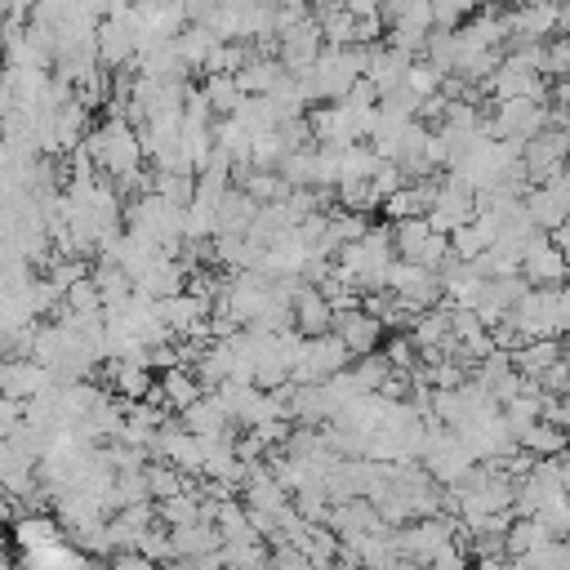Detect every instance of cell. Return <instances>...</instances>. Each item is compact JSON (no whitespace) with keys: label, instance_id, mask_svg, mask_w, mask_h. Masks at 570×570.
Wrapping results in <instances>:
<instances>
[{"label":"cell","instance_id":"43","mask_svg":"<svg viewBox=\"0 0 570 570\" xmlns=\"http://www.w3.org/2000/svg\"><path fill=\"white\" fill-rule=\"evenodd\" d=\"M530 4H552V0H508V9H530Z\"/></svg>","mask_w":570,"mask_h":570},{"label":"cell","instance_id":"17","mask_svg":"<svg viewBox=\"0 0 570 570\" xmlns=\"http://www.w3.org/2000/svg\"><path fill=\"white\" fill-rule=\"evenodd\" d=\"M232 365H236V352H232V343H209L191 370H196V379L205 383V392H214V387H223V383L232 379Z\"/></svg>","mask_w":570,"mask_h":570},{"label":"cell","instance_id":"19","mask_svg":"<svg viewBox=\"0 0 570 570\" xmlns=\"http://www.w3.org/2000/svg\"><path fill=\"white\" fill-rule=\"evenodd\" d=\"M200 89H205V98H209V107H214L218 120L223 116H236L240 102H245V89H240L236 76H200Z\"/></svg>","mask_w":570,"mask_h":570},{"label":"cell","instance_id":"37","mask_svg":"<svg viewBox=\"0 0 570 570\" xmlns=\"http://www.w3.org/2000/svg\"><path fill=\"white\" fill-rule=\"evenodd\" d=\"M543 423H552V428H566V432H570V387H566V392H548V396H543Z\"/></svg>","mask_w":570,"mask_h":570},{"label":"cell","instance_id":"39","mask_svg":"<svg viewBox=\"0 0 570 570\" xmlns=\"http://www.w3.org/2000/svg\"><path fill=\"white\" fill-rule=\"evenodd\" d=\"M428 570H472V557H468L459 543H445V548L428 561Z\"/></svg>","mask_w":570,"mask_h":570},{"label":"cell","instance_id":"15","mask_svg":"<svg viewBox=\"0 0 570 570\" xmlns=\"http://www.w3.org/2000/svg\"><path fill=\"white\" fill-rule=\"evenodd\" d=\"M561 356H566V343H561V338H530V343H521V347L512 352V365H517L525 379H543Z\"/></svg>","mask_w":570,"mask_h":570},{"label":"cell","instance_id":"25","mask_svg":"<svg viewBox=\"0 0 570 570\" xmlns=\"http://www.w3.org/2000/svg\"><path fill=\"white\" fill-rule=\"evenodd\" d=\"M294 512H298L307 525H325V521H330V512H334V503H330L325 485H307V490H298V494H294Z\"/></svg>","mask_w":570,"mask_h":570},{"label":"cell","instance_id":"21","mask_svg":"<svg viewBox=\"0 0 570 570\" xmlns=\"http://www.w3.org/2000/svg\"><path fill=\"white\" fill-rule=\"evenodd\" d=\"M147 485H151V499L165 503V499L187 494L196 481H191L183 468H174V463H147Z\"/></svg>","mask_w":570,"mask_h":570},{"label":"cell","instance_id":"7","mask_svg":"<svg viewBox=\"0 0 570 570\" xmlns=\"http://www.w3.org/2000/svg\"><path fill=\"white\" fill-rule=\"evenodd\" d=\"M334 321H338V312L330 307V298L321 294V285L303 281V289L294 294V330L303 338H321V334L334 330Z\"/></svg>","mask_w":570,"mask_h":570},{"label":"cell","instance_id":"3","mask_svg":"<svg viewBox=\"0 0 570 570\" xmlns=\"http://www.w3.org/2000/svg\"><path fill=\"white\" fill-rule=\"evenodd\" d=\"M525 214L534 218V227L539 232H561L566 223H570V169L566 174H557L552 183H543V187H530L525 191Z\"/></svg>","mask_w":570,"mask_h":570},{"label":"cell","instance_id":"5","mask_svg":"<svg viewBox=\"0 0 570 570\" xmlns=\"http://www.w3.org/2000/svg\"><path fill=\"white\" fill-rule=\"evenodd\" d=\"M321 53H325V36H321L316 13H312L307 22H298V27H289V31L276 40V58L285 62L289 76H307Z\"/></svg>","mask_w":570,"mask_h":570},{"label":"cell","instance_id":"4","mask_svg":"<svg viewBox=\"0 0 570 570\" xmlns=\"http://www.w3.org/2000/svg\"><path fill=\"white\" fill-rule=\"evenodd\" d=\"M58 379L49 365L31 361V356H9L0 365V396H13V401H40L45 392H53Z\"/></svg>","mask_w":570,"mask_h":570},{"label":"cell","instance_id":"23","mask_svg":"<svg viewBox=\"0 0 570 570\" xmlns=\"http://www.w3.org/2000/svg\"><path fill=\"white\" fill-rule=\"evenodd\" d=\"M508 570H570V539H552L525 557H512Z\"/></svg>","mask_w":570,"mask_h":570},{"label":"cell","instance_id":"30","mask_svg":"<svg viewBox=\"0 0 570 570\" xmlns=\"http://www.w3.org/2000/svg\"><path fill=\"white\" fill-rule=\"evenodd\" d=\"M352 374H356V383H361L365 392H383V383L392 379V361H387L383 352H374V356H356V361H352Z\"/></svg>","mask_w":570,"mask_h":570},{"label":"cell","instance_id":"31","mask_svg":"<svg viewBox=\"0 0 570 570\" xmlns=\"http://www.w3.org/2000/svg\"><path fill=\"white\" fill-rule=\"evenodd\" d=\"M285 156H289V142H285L281 129H267V134L254 138V165H258V169H281Z\"/></svg>","mask_w":570,"mask_h":570},{"label":"cell","instance_id":"8","mask_svg":"<svg viewBox=\"0 0 570 570\" xmlns=\"http://www.w3.org/2000/svg\"><path fill=\"white\" fill-rule=\"evenodd\" d=\"M334 334L347 343V352H352V356H374V352L383 347V334H387V325H383L379 316H370L365 307H356V312H338V321H334Z\"/></svg>","mask_w":570,"mask_h":570},{"label":"cell","instance_id":"41","mask_svg":"<svg viewBox=\"0 0 570 570\" xmlns=\"http://www.w3.org/2000/svg\"><path fill=\"white\" fill-rule=\"evenodd\" d=\"M343 4H347L356 18H374V13H383V4H387V0H343Z\"/></svg>","mask_w":570,"mask_h":570},{"label":"cell","instance_id":"42","mask_svg":"<svg viewBox=\"0 0 570 570\" xmlns=\"http://www.w3.org/2000/svg\"><path fill=\"white\" fill-rule=\"evenodd\" d=\"M561 485L570 490V454H561Z\"/></svg>","mask_w":570,"mask_h":570},{"label":"cell","instance_id":"28","mask_svg":"<svg viewBox=\"0 0 570 570\" xmlns=\"http://www.w3.org/2000/svg\"><path fill=\"white\" fill-rule=\"evenodd\" d=\"M281 178H285L289 187H316V147L289 151L285 165H281Z\"/></svg>","mask_w":570,"mask_h":570},{"label":"cell","instance_id":"45","mask_svg":"<svg viewBox=\"0 0 570 570\" xmlns=\"http://www.w3.org/2000/svg\"><path fill=\"white\" fill-rule=\"evenodd\" d=\"M566 370H570V356H566Z\"/></svg>","mask_w":570,"mask_h":570},{"label":"cell","instance_id":"13","mask_svg":"<svg viewBox=\"0 0 570 570\" xmlns=\"http://www.w3.org/2000/svg\"><path fill=\"white\" fill-rule=\"evenodd\" d=\"M236 187L245 191V196H254L258 205H276V200H285L294 187L281 178V169H258V165H236Z\"/></svg>","mask_w":570,"mask_h":570},{"label":"cell","instance_id":"2","mask_svg":"<svg viewBox=\"0 0 570 570\" xmlns=\"http://www.w3.org/2000/svg\"><path fill=\"white\" fill-rule=\"evenodd\" d=\"M387 289H392L401 303H410L414 312H428V307H441V303H445L441 272L419 267V263H410V258H396V263H392V272H387Z\"/></svg>","mask_w":570,"mask_h":570},{"label":"cell","instance_id":"38","mask_svg":"<svg viewBox=\"0 0 570 570\" xmlns=\"http://www.w3.org/2000/svg\"><path fill=\"white\" fill-rule=\"evenodd\" d=\"M343 102H347V107H379V102H383V89H379L370 76H361V80L347 89V98H343Z\"/></svg>","mask_w":570,"mask_h":570},{"label":"cell","instance_id":"26","mask_svg":"<svg viewBox=\"0 0 570 570\" xmlns=\"http://www.w3.org/2000/svg\"><path fill=\"white\" fill-rule=\"evenodd\" d=\"M485 0H432V13H436V31H459L472 13H481Z\"/></svg>","mask_w":570,"mask_h":570},{"label":"cell","instance_id":"14","mask_svg":"<svg viewBox=\"0 0 570 570\" xmlns=\"http://www.w3.org/2000/svg\"><path fill=\"white\" fill-rule=\"evenodd\" d=\"M240 89H245V98H263V94H272L281 80H285V62L276 58V53H254L245 67H240Z\"/></svg>","mask_w":570,"mask_h":570},{"label":"cell","instance_id":"24","mask_svg":"<svg viewBox=\"0 0 570 570\" xmlns=\"http://www.w3.org/2000/svg\"><path fill=\"white\" fill-rule=\"evenodd\" d=\"M379 352H383V356L392 361V370H401V374H414V370L423 365V347H419L410 334H392Z\"/></svg>","mask_w":570,"mask_h":570},{"label":"cell","instance_id":"29","mask_svg":"<svg viewBox=\"0 0 570 570\" xmlns=\"http://www.w3.org/2000/svg\"><path fill=\"white\" fill-rule=\"evenodd\" d=\"M187 240H218V205L209 200L187 205Z\"/></svg>","mask_w":570,"mask_h":570},{"label":"cell","instance_id":"46","mask_svg":"<svg viewBox=\"0 0 570 570\" xmlns=\"http://www.w3.org/2000/svg\"><path fill=\"white\" fill-rule=\"evenodd\" d=\"M9 570H18V566H9Z\"/></svg>","mask_w":570,"mask_h":570},{"label":"cell","instance_id":"20","mask_svg":"<svg viewBox=\"0 0 570 570\" xmlns=\"http://www.w3.org/2000/svg\"><path fill=\"white\" fill-rule=\"evenodd\" d=\"M156 512H160V525H169V530H183V525L205 521V503H200V490H196V485H191L187 494H178V499L156 503Z\"/></svg>","mask_w":570,"mask_h":570},{"label":"cell","instance_id":"27","mask_svg":"<svg viewBox=\"0 0 570 570\" xmlns=\"http://www.w3.org/2000/svg\"><path fill=\"white\" fill-rule=\"evenodd\" d=\"M423 58H428L432 67H441L445 76H454V71H459V31H432Z\"/></svg>","mask_w":570,"mask_h":570},{"label":"cell","instance_id":"10","mask_svg":"<svg viewBox=\"0 0 570 570\" xmlns=\"http://www.w3.org/2000/svg\"><path fill=\"white\" fill-rule=\"evenodd\" d=\"M102 379H107V392H116L125 401H147L151 387H156V374L142 361H107L102 365Z\"/></svg>","mask_w":570,"mask_h":570},{"label":"cell","instance_id":"36","mask_svg":"<svg viewBox=\"0 0 570 570\" xmlns=\"http://www.w3.org/2000/svg\"><path fill=\"white\" fill-rule=\"evenodd\" d=\"M539 517H543V525L552 530V539H570V494H561L557 503H548Z\"/></svg>","mask_w":570,"mask_h":570},{"label":"cell","instance_id":"9","mask_svg":"<svg viewBox=\"0 0 570 570\" xmlns=\"http://www.w3.org/2000/svg\"><path fill=\"white\" fill-rule=\"evenodd\" d=\"M521 276L530 281V289H557V285L570 281V258L552 245V236H543V240L530 249V258L521 263Z\"/></svg>","mask_w":570,"mask_h":570},{"label":"cell","instance_id":"22","mask_svg":"<svg viewBox=\"0 0 570 570\" xmlns=\"http://www.w3.org/2000/svg\"><path fill=\"white\" fill-rule=\"evenodd\" d=\"M552 543V530L543 525V517H517L512 530H508V557H525L534 548Z\"/></svg>","mask_w":570,"mask_h":570},{"label":"cell","instance_id":"1","mask_svg":"<svg viewBox=\"0 0 570 570\" xmlns=\"http://www.w3.org/2000/svg\"><path fill=\"white\" fill-rule=\"evenodd\" d=\"M428 223L432 232L441 236H454L459 227L476 223V191L468 183H459L450 169L436 178V196H432V209H428Z\"/></svg>","mask_w":570,"mask_h":570},{"label":"cell","instance_id":"6","mask_svg":"<svg viewBox=\"0 0 570 570\" xmlns=\"http://www.w3.org/2000/svg\"><path fill=\"white\" fill-rule=\"evenodd\" d=\"M566 9L561 4H530V9H508V31L512 45H548L561 36Z\"/></svg>","mask_w":570,"mask_h":570},{"label":"cell","instance_id":"11","mask_svg":"<svg viewBox=\"0 0 570 570\" xmlns=\"http://www.w3.org/2000/svg\"><path fill=\"white\" fill-rule=\"evenodd\" d=\"M156 387H160V401L174 410V414H183V410H191L200 396H205V383L196 379V370H187V365H178V370H165V374H156Z\"/></svg>","mask_w":570,"mask_h":570},{"label":"cell","instance_id":"35","mask_svg":"<svg viewBox=\"0 0 570 570\" xmlns=\"http://www.w3.org/2000/svg\"><path fill=\"white\" fill-rule=\"evenodd\" d=\"M566 76H570V40L557 36V40L543 45V80L557 85V80H566Z\"/></svg>","mask_w":570,"mask_h":570},{"label":"cell","instance_id":"12","mask_svg":"<svg viewBox=\"0 0 570 570\" xmlns=\"http://www.w3.org/2000/svg\"><path fill=\"white\" fill-rule=\"evenodd\" d=\"M410 67H414V58L410 53H401V49H392L387 40L383 45H374V58H370V80L383 89V98L392 94V89H401L405 85V76H410Z\"/></svg>","mask_w":570,"mask_h":570},{"label":"cell","instance_id":"34","mask_svg":"<svg viewBox=\"0 0 570 570\" xmlns=\"http://www.w3.org/2000/svg\"><path fill=\"white\" fill-rule=\"evenodd\" d=\"M405 85H410L419 98H432V94H441V89H445V71H441V67H432L428 58H414V67H410Z\"/></svg>","mask_w":570,"mask_h":570},{"label":"cell","instance_id":"16","mask_svg":"<svg viewBox=\"0 0 570 570\" xmlns=\"http://www.w3.org/2000/svg\"><path fill=\"white\" fill-rule=\"evenodd\" d=\"M517 445L534 459H561V454H570V432L552 428V423H530L525 432H517Z\"/></svg>","mask_w":570,"mask_h":570},{"label":"cell","instance_id":"44","mask_svg":"<svg viewBox=\"0 0 570 570\" xmlns=\"http://www.w3.org/2000/svg\"><path fill=\"white\" fill-rule=\"evenodd\" d=\"M561 343H566V356H570V334H566V338H561Z\"/></svg>","mask_w":570,"mask_h":570},{"label":"cell","instance_id":"33","mask_svg":"<svg viewBox=\"0 0 570 570\" xmlns=\"http://www.w3.org/2000/svg\"><path fill=\"white\" fill-rule=\"evenodd\" d=\"M432 236V223L428 218H405V223H392V240H396V258H410L423 240Z\"/></svg>","mask_w":570,"mask_h":570},{"label":"cell","instance_id":"32","mask_svg":"<svg viewBox=\"0 0 570 570\" xmlns=\"http://www.w3.org/2000/svg\"><path fill=\"white\" fill-rule=\"evenodd\" d=\"M151 174H156V169H151ZM151 191L187 209V205L196 200V174H156V187H151Z\"/></svg>","mask_w":570,"mask_h":570},{"label":"cell","instance_id":"18","mask_svg":"<svg viewBox=\"0 0 570 570\" xmlns=\"http://www.w3.org/2000/svg\"><path fill=\"white\" fill-rule=\"evenodd\" d=\"M218 45H223V40H218L205 22H187L183 36H178V53H183V62H187L191 71H205V62H209V53H214Z\"/></svg>","mask_w":570,"mask_h":570},{"label":"cell","instance_id":"40","mask_svg":"<svg viewBox=\"0 0 570 570\" xmlns=\"http://www.w3.org/2000/svg\"><path fill=\"white\" fill-rule=\"evenodd\" d=\"M107 566L111 570H165V566H156V561H147L138 548H125V552H111L107 557Z\"/></svg>","mask_w":570,"mask_h":570}]
</instances>
